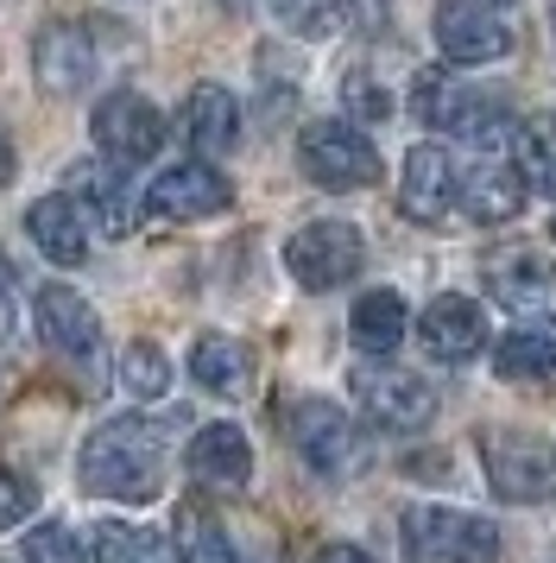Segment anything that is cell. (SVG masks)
<instances>
[{
  "instance_id": "cell-4",
  "label": "cell",
  "mask_w": 556,
  "mask_h": 563,
  "mask_svg": "<svg viewBox=\"0 0 556 563\" xmlns=\"http://www.w3.org/2000/svg\"><path fill=\"white\" fill-rule=\"evenodd\" d=\"M480 462H487V482L500 500L512 507H537L556 494V450L537 431H505V424H487L480 431Z\"/></svg>"
},
{
  "instance_id": "cell-28",
  "label": "cell",
  "mask_w": 556,
  "mask_h": 563,
  "mask_svg": "<svg viewBox=\"0 0 556 563\" xmlns=\"http://www.w3.org/2000/svg\"><path fill=\"white\" fill-rule=\"evenodd\" d=\"M121 386L133 399H165L171 393V361H165V349L158 342H133L121 355Z\"/></svg>"
},
{
  "instance_id": "cell-17",
  "label": "cell",
  "mask_w": 556,
  "mask_h": 563,
  "mask_svg": "<svg viewBox=\"0 0 556 563\" xmlns=\"http://www.w3.org/2000/svg\"><path fill=\"white\" fill-rule=\"evenodd\" d=\"M418 342H424L430 361H468L487 342V310L475 298H436V305L418 317Z\"/></svg>"
},
{
  "instance_id": "cell-32",
  "label": "cell",
  "mask_w": 556,
  "mask_h": 563,
  "mask_svg": "<svg viewBox=\"0 0 556 563\" xmlns=\"http://www.w3.org/2000/svg\"><path fill=\"white\" fill-rule=\"evenodd\" d=\"M335 7H342V20H360V26L386 20V0H335Z\"/></svg>"
},
{
  "instance_id": "cell-30",
  "label": "cell",
  "mask_w": 556,
  "mask_h": 563,
  "mask_svg": "<svg viewBox=\"0 0 556 563\" xmlns=\"http://www.w3.org/2000/svg\"><path fill=\"white\" fill-rule=\"evenodd\" d=\"M32 507H38V487L25 475H13V468H0V532H13Z\"/></svg>"
},
{
  "instance_id": "cell-36",
  "label": "cell",
  "mask_w": 556,
  "mask_h": 563,
  "mask_svg": "<svg viewBox=\"0 0 556 563\" xmlns=\"http://www.w3.org/2000/svg\"><path fill=\"white\" fill-rule=\"evenodd\" d=\"M493 7H512V0H493Z\"/></svg>"
},
{
  "instance_id": "cell-14",
  "label": "cell",
  "mask_w": 556,
  "mask_h": 563,
  "mask_svg": "<svg viewBox=\"0 0 556 563\" xmlns=\"http://www.w3.org/2000/svg\"><path fill=\"white\" fill-rule=\"evenodd\" d=\"M525 172H519V158H505L500 146H480V158L468 165V178H462V197L455 203L468 209L475 222H512L519 209H525Z\"/></svg>"
},
{
  "instance_id": "cell-10",
  "label": "cell",
  "mask_w": 556,
  "mask_h": 563,
  "mask_svg": "<svg viewBox=\"0 0 556 563\" xmlns=\"http://www.w3.org/2000/svg\"><path fill=\"white\" fill-rule=\"evenodd\" d=\"M89 140H96L108 165H140L165 146V114L140 96V89H114L108 102L89 114Z\"/></svg>"
},
{
  "instance_id": "cell-34",
  "label": "cell",
  "mask_w": 556,
  "mask_h": 563,
  "mask_svg": "<svg viewBox=\"0 0 556 563\" xmlns=\"http://www.w3.org/2000/svg\"><path fill=\"white\" fill-rule=\"evenodd\" d=\"M13 178V146H7V133H0V184Z\"/></svg>"
},
{
  "instance_id": "cell-12",
  "label": "cell",
  "mask_w": 556,
  "mask_h": 563,
  "mask_svg": "<svg viewBox=\"0 0 556 563\" xmlns=\"http://www.w3.org/2000/svg\"><path fill=\"white\" fill-rule=\"evenodd\" d=\"M436 45L449 57L455 70H468V64H500L512 52V26H505L500 13H487V7H436Z\"/></svg>"
},
{
  "instance_id": "cell-33",
  "label": "cell",
  "mask_w": 556,
  "mask_h": 563,
  "mask_svg": "<svg viewBox=\"0 0 556 563\" xmlns=\"http://www.w3.org/2000/svg\"><path fill=\"white\" fill-rule=\"evenodd\" d=\"M316 563H374V558H367L360 544H329V551H323Z\"/></svg>"
},
{
  "instance_id": "cell-5",
  "label": "cell",
  "mask_w": 556,
  "mask_h": 563,
  "mask_svg": "<svg viewBox=\"0 0 556 563\" xmlns=\"http://www.w3.org/2000/svg\"><path fill=\"white\" fill-rule=\"evenodd\" d=\"M298 158H303V178L323 184V190H367L379 184V153L374 140L348 121H310L298 140Z\"/></svg>"
},
{
  "instance_id": "cell-19",
  "label": "cell",
  "mask_w": 556,
  "mask_h": 563,
  "mask_svg": "<svg viewBox=\"0 0 556 563\" xmlns=\"http://www.w3.org/2000/svg\"><path fill=\"white\" fill-rule=\"evenodd\" d=\"M25 234L38 241V254L57 260V266H82L89 254V222H82V209L57 190V197H38V203L25 209Z\"/></svg>"
},
{
  "instance_id": "cell-15",
  "label": "cell",
  "mask_w": 556,
  "mask_h": 563,
  "mask_svg": "<svg viewBox=\"0 0 556 563\" xmlns=\"http://www.w3.org/2000/svg\"><path fill=\"white\" fill-rule=\"evenodd\" d=\"M32 317H38V335H45L57 355L96 361L101 323H96V310H89V298H82V291H70V285H38V298H32Z\"/></svg>"
},
{
  "instance_id": "cell-25",
  "label": "cell",
  "mask_w": 556,
  "mask_h": 563,
  "mask_svg": "<svg viewBox=\"0 0 556 563\" xmlns=\"http://www.w3.org/2000/svg\"><path fill=\"white\" fill-rule=\"evenodd\" d=\"M177 563H234V538L202 500L177 507Z\"/></svg>"
},
{
  "instance_id": "cell-1",
  "label": "cell",
  "mask_w": 556,
  "mask_h": 563,
  "mask_svg": "<svg viewBox=\"0 0 556 563\" xmlns=\"http://www.w3.org/2000/svg\"><path fill=\"white\" fill-rule=\"evenodd\" d=\"M76 482H82V494H96V500H126V507L152 500L165 487V424L158 418H140V411L108 418L82 443Z\"/></svg>"
},
{
  "instance_id": "cell-29",
  "label": "cell",
  "mask_w": 556,
  "mask_h": 563,
  "mask_svg": "<svg viewBox=\"0 0 556 563\" xmlns=\"http://www.w3.org/2000/svg\"><path fill=\"white\" fill-rule=\"evenodd\" d=\"M25 563H89V551L64 526H32L25 532Z\"/></svg>"
},
{
  "instance_id": "cell-7",
  "label": "cell",
  "mask_w": 556,
  "mask_h": 563,
  "mask_svg": "<svg viewBox=\"0 0 556 563\" xmlns=\"http://www.w3.org/2000/svg\"><path fill=\"white\" fill-rule=\"evenodd\" d=\"M354 399L374 418L379 431H424L436 418V393H430L411 367H392V361H360L354 367Z\"/></svg>"
},
{
  "instance_id": "cell-8",
  "label": "cell",
  "mask_w": 556,
  "mask_h": 563,
  "mask_svg": "<svg viewBox=\"0 0 556 563\" xmlns=\"http://www.w3.org/2000/svg\"><path fill=\"white\" fill-rule=\"evenodd\" d=\"M360 260H367V241L354 222H310L285 241V266H291V279L303 291H335V285H348L360 273Z\"/></svg>"
},
{
  "instance_id": "cell-27",
  "label": "cell",
  "mask_w": 556,
  "mask_h": 563,
  "mask_svg": "<svg viewBox=\"0 0 556 563\" xmlns=\"http://www.w3.org/2000/svg\"><path fill=\"white\" fill-rule=\"evenodd\" d=\"M519 172L537 197L556 203V114H531L519 128Z\"/></svg>"
},
{
  "instance_id": "cell-18",
  "label": "cell",
  "mask_w": 556,
  "mask_h": 563,
  "mask_svg": "<svg viewBox=\"0 0 556 563\" xmlns=\"http://www.w3.org/2000/svg\"><path fill=\"white\" fill-rule=\"evenodd\" d=\"M177 133H184V146L197 158H222L227 146L241 140V108H234V96H227L222 82H197L190 102H184Z\"/></svg>"
},
{
  "instance_id": "cell-35",
  "label": "cell",
  "mask_w": 556,
  "mask_h": 563,
  "mask_svg": "<svg viewBox=\"0 0 556 563\" xmlns=\"http://www.w3.org/2000/svg\"><path fill=\"white\" fill-rule=\"evenodd\" d=\"M215 7H227V13H247V7H259V0H215Z\"/></svg>"
},
{
  "instance_id": "cell-37",
  "label": "cell",
  "mask_w": 556,
  "mask_h": 563,
  "mask_svg": "<svg viewBox=\"0 0 556 563\" xmlns=\"http://www.w3.org/2000/svg\"><path fill=\"white\" fill-rule=\"evenodd\" d=\"M551 234H556V216H551Z\"/></svg>"
},
{
  "instance_id": "cell-31",
  "label": "cell",
  "mask_w": 556,
  "mask_h": 563,
  "mask_svg": "<svg viewBox=\"0 0 556 563\" xmlns=\"http://www.w3.org/2000/svg\"><path fill=\"white\" fill-rule=\"evenodd\" d=\"M348 102H354V114H367V121H386V114H392V96H386L374 77H360V70L348 77Z\"/></svg>"
},
{
  "instance_id": "cell-24",
  "label": "cell",
  "mask_w": 556,
  "mask_h": 563,
  "mask_svg": "<svg viewBox=\"0 0 556 563\" xmlns=\"http://www.w3.org/2000/svg\"><path fill=\"white\" fill-rule=\"evenodd\" d=\"M82 551L96 563H171L165 538L146 532V526H126V519H96L89 538H82Z\"/></svg>"
},
{
  "instance_id": "cell-9",
  "label": "cell",
  "mask_w": 556,
  "mask_h": 563,
  "mask_svg": "<svg viewBox=\"0 0 556 563\" xmlns=\"http://www.w3.org/2000/svg\"><path fill=\"white\" fill-rule=\"evenodd\" d=\"M285 431H291V450L310 462V475H348L354 456H360V437H354V418L335 399H298L291 418H285Z\"/></svg>"
},
{
  "instance_id": "cell-23",
  "label": "cell",
  "mask_w": 556,
  "mask_h": 563,
  "mask_svg": "<svg viewBox=\"0 0 556 563\" xmlns=\"http://www.w3.org/2000/svg\"><path fill=\"white\" fill-rule=\"evenodd\" d=\"M348 330H354V349H360V355H374V361L399 355V342H404V298H399V291H386V285L367 291V298L354 305Z\"/></svg>"
},
{
  "instance_id": "cell-3",
  "label": "cell",
  "mask_w": 556,
  "mask_h": 563,
  "mask_svg": "<svg viewBox=\"0 0 556 563\" xmlns=\"http://www.w3.org/2000/svg\"><path fill=\"white\" fill-rule=\"evenodd\" d=\"M404 563H487L500 551V526L462 507H411L399 526Z\"/></svg>"
},
{
  "instance_id": "cell-20",
  "label": "cell",
  "mask_w": 556,
  "mask_h": 563,
  "mask_svg": "<svg viewBox=\"0 0 556 563\" xmlns=\"http://www.w3.org/2000/svg\"><path fill=\"white\" fill-rule=\"evenodd\" d=\"M253 475V450L247 437L234 431V424H202L190 437V482L202 487H247Z\"/></svg>"
},
{
  "instance_id": "cell-6",
  "label": "cell",
  "mask_w": 556,
  "mask_h": 563,
  "mask_svg": "<svg viewBox=\"0 0 556 563\" xmlns=\"http://www.w3.org/2000/svg\"><path fill=\"white\" fill-rule=\"evenodd\" d=\"M480 285L487 298L512 317L531 323H556V260L531 254V247H500V254L480 260Z\"/></svg>"
},
{
  "instance_id": "cell-21",
  "label": "cell",
  "mask_w": 556,
  "mask_h": 563,
  "mask_svg": "<svg viewBox=\"0 0 556 563\" xmlns=\"http://www.w3.org/2000/svg\"><path fill=\"white\" fill-rule=\"evenodd\" d=\"M64 197H82V216L96 222L101 234H126L133 229V197H126V184L108 172V165H70V178H64Z\"/></svg>"
},
{
  "instance_id": "cell-22",
  "label": "cell",
  "mask_w": 556,
  "mask_h": 563,
  "mask_svg": "<svg viewBox=\"0 0 556 563\" xmlns=\"http://www.w3.org/2000/svg\"><path fill=\"white\" fill-rule=\"evenodd\" d=\"M190 380L209 386L215 399H241L247 380H253L247 342H234V335H197V349H190Z\"/></svg>"
},
{
  "instance_id": "cell-2",
  "label": "cell",
  "mask_w": 556,
  "mask_h": 563,
  "mask_svg": "<svg viewBox=\"0 0 556 563\" xmlns=\"http://www.w3.org/2000/svg\"><path fill=\"white\" fill-rule=\"evenodd\" d=\"M411 108H418L436 133H462V140H475V146H505V140H512V121H505L500 96L462 82L455 70H424V77L411 82Z\"/></svg>"
},
{
  "instance_id": "cell-11",
  "label": "cell",
  "mask_w": 556,
  "mask_h": 563,
  "mask_svg": "<svg viewBox=\"0 0 556 563\" xmlns=\"http://www.w3.org/2000/svg\"><path fill=\"white\" fill-rule=\"evenodd\" d=\"M101 70V52L89 26H76V20H51L38 38H32V77L45 96H82L89 77Z\"/></svg>"
},
{
  "instance_id": "cell-16",
  "label": "cell",
  "mask_w": 556,
  "mask_h": 563,
  "mask_svg": "<svg viewBox=\"0 0 556 563\" xmlns=\"http://www.w3.org/2000/svg\"><path fill=\"white\" fill-rule=\"evenodd\" d=\"M462 197V165H455L436 140L424 146H411L404 153V216H418V222H443Z\"/></svg>"
},
{
  "instance_id": "cell-13",
  "label": "cell",
  "mask_w": 556,
  "mask_h": 563,
  "mask_svg": "<svg viewBox=\"0 0 556 563\" xmlns=\"http://www.w3.org/2000/svg\"><path fill=\"white\" fill-rule=\"evenodd\" d=\"M227 203H234V184H227L215 165H202V158H190V165H171V172H158V184L146 190V209L171 216V222L222 216Z\"/></svg>"
},
{
  "instance_id": "cell-26",
  "label": "cell",
  "mask_w": 556,
  "mask_h": 563,
  "mask_svg": "<svg viewBox=\"0 0 556 563\" xmlns=\"http://www.w3.org/2000/svg\"><path fill=\"white\" fill-rule=\"evenodd\" d=\"M493 367H500V380H556V335L512 330L493 349Z\"/></svg>"
}]
</instances>
